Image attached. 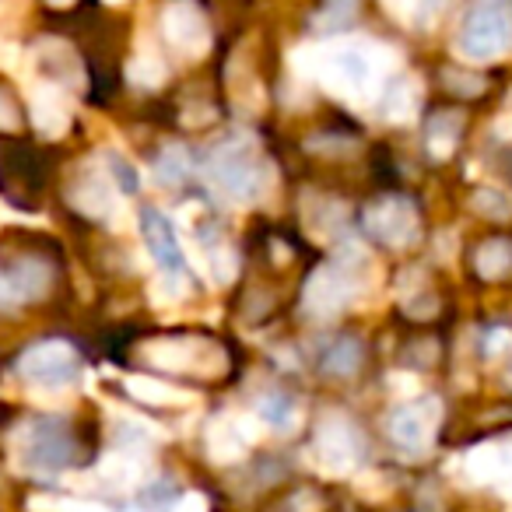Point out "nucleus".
Listing matches in <instances>:
<instances>
[{"label":"nucleus","instance_id":"obj_19","mask_svg":"<svg viewBox=\"0 0 512 512\" xmlns=\"http://www.w3.org/2000/svg\"><path fill=\"white\" fill-rule=\"evenodd\" d=\"M253 411H256V418L264 421L267 428H274V432H292L295 421H299V404H295V397L285 390H264L256 397Z\"/></svg>","mask_w":512,"mask_h":512},{"label":"nucleus","instance_id":"obj_24","mask_svg":"<svg viewBox=\"0 0 512 512\" xmlns=\"http://www.w3.org/2000/svg\"><path fill=\"white\" fill-rule=\"evenodd\" d=\"M358 365H362V341L358 337H337L327 348V355H323V372L337 379L355 376Z\"/></svg>","mask_w":512,"mask_h":512},{"label":"nucleus","instance_id":"obj_2","mask_svg":"<svg viewBox=\"0 0 512 512\" xmlns=\"http://www.w3.org/2000/svg\"><path fill=\"white\" fill-rule=\"evenodd\" d=\"M207 176L211 183L235 204H253L271 186V169L256 155L249 137H228L207 155Z\"/></svg>","mask_w":512,"mask_h":512},{"label":"nucleus","instance_id":"obj_23","mask_svg":"<svg viewBox=\"0 0 512 512\" xmlns=\"http://www.w3.org/2000/svg\"><path fill=\"white\" fill-rule=\"evenodd\" d=\"M418 109V85L411 78H397L383 92V116L390 123H407Z\"/></svg>","mask_w":512,"mask_h":512},{"label":"nucleus","instance_id":"obj_17","mask_svg":"<svg viewBox=\"0 0 512 512\" xmlns=\"http://www.w3.org/2000/svg\"><path fill=\"white\" fill-rule=\"evenodd\" d=\"M99 477L106 481V488H113V491H130V488L137 491L144 484L141 449H120V453L106 456L99 467Z\"/></svg>","mask_w":512,"mask_h":512},{"label":"nucleus","instance_id":"obj_3","mask_svg":"<svg viewBox=\"0 0 512 512\" xmlns=\"http://www.w3.org/2000/svg\"><path fill=\"white\" fill-rule=\"evenodd\" d=\"M15 460L22 463L29 474H60L74 463L78 456V442L67 432L64 421L53 418H29L15 428Z\"/></svg>","mask_w":512,"mask_h":512},{"label":"nucleus","instance_id":"obj_10","mask_svg":"<svg viewBox=\"0 0 512 512\" xmlns=\"http://www.w3.org/2000/svg\"><path fill=\"white\" fill-rule=\"evenodd\" d=\"M435 425H439V400L435 397L400 404L386 414V435L404 453H425L435 439Z\"/></svg>","mask_w":512,"mask_h":512},{"label":"nucleus","instance_id":"obj_18","mask_svg":"<svg viewBox=\"0 0 512 512\" xmlns=\"http://www.w3.org/2000/svg\"><path fill=\"white\" fill-rule=\"evenodd\" d=\"M460 134H463V116L456 109H439V113L428 120L425 127V148L432 158H449L460 144Z\"/></svg>","mask_w":512,"mask_h":512},{"label":"nucleus","instance_id":"obj_6","mask_svg":"<svg viewBox=\"0 0 512 512\" xmlns=\"http://www.w3.org/2000/svg\"><path fill=\"white\" fill-rule=\"evenodd\" d=\"M141 362L155 372H200V376H218L225 372L228 358L218 344L193 341V337H172V341H148L141 351Z\"/></svg>","mask_w":512,"mask_h":512},{"label":"nucleus","instance_id":"obj_37","mask_svg":"<svg viewBox=\"0 0 512 512\" xmlns=\"http://www.w3.org/2000/svg\"><path fill=\"white\" fill-rule=\"evenodd\" d=\"M172 512H207V498L204 495H183Z\"/></svg>","mask_w":512,"mask_h":512},{"label":"nucleus","instance_id":"obj_20","mask_svg":"<svg viewBox=\"0 0 512 512\" xmlns=\"http://www.w3.org/2000/svg\"><path fill=\"white\" fill-rule=\"evenodd\" d=\"M474 271L484 281H502L512 274V239L495 235V239H484L474 253Z\"/></svg>","mask_w":512,"mask_h":512},{"label":"nucleus","instance_id":"obj_32","mask_svg":"<svg viewBox=\"0 0 512 512\" xmlns=\"http://www.w3.org/2000/svg\"><path fill=\"white\" fill-rule=\"evenodd\" d=\"M442 8H446V0H411L407 22H411L414 29H428V25H432L435 18L442 15Z\"/></svg>","mask_w":512,"mask_h":512},{"label":"nucleus","instance_id":"obj_38","mask_svg":"<svg viewBox=\"0 0 512 512\" xmlns=\"http://www.w3.org/2000/svg\"><path fill=\"white\" fill-rule=\"evenodd\" d=\"M15 60H18V50L8 39H0V67H15Z\"/></svg>","mask_w":512,"mask_h":512},{"label":"nucleus","instance_id":"obj_39","mask_svg":"<svg viewBox=\"0 0 512 512\" xmlns=\"http://www.w3.org/2000/svg\"><path fill=\"white\" fill-rule=\"evenodd\" d=\"M50 4H71V0H50Z\"/></svg>","mask_w":512,"mask_h":512},{"label":"nucleus","instance_id":"obj_21","mask_svg":"<svg viewBox=\"0 0 512 512\" xmlns=\"http://www.w3.org/2000/svg\"><path fill=\"white\" fill-rule=\"evenodd\" d=\"M127 393L137 404H151V407H179V404H193V397L186 390L162 383L155 376H127Z\"/></svg>","mask_w":512,"mask_h":512},{"label":"nucleus","instance_id":"obj_31","mask_svg":"<svg viewBox=\"0 0 512 512\" xmlns=\"http://www.w3.org/2000/svg\"><path fill=\"white\" fill-rule=\"evenodd\" d=\"M183 274H169V271H162V278H155L151 281V302L155 306H176V302H183Z\"/></svg>","mask_w":512,"mask_h":512},{"label":"nucleus","instance_id":"obj_9","mask_svg":"<svg viewBox=\"0 0 512 512\" xmlns=\"http://www.w3.org/2000/svg\"><path fill=\"white\" fill-rule=\"evenodd\" d=\"M362 225L372 239L383 242V246H390V249L411 246L421 232L418 207H414L407 197H383V200H376V204H369L362 214Z\"/></svg>","mask_w":512,"mask_h":512},{"label":"nucleus","instance_id":"obj_11","mask_svg":"<svg viewBox=\"0 0 512 512\" xmlns=\"http://www.w3.org/2000/svg\"><path fill=\"white\" fill-rule=\"evenodd\" d=\"M162 32L169 46H176L186 57H200L211 46V32L193 0H169L162 11Z\"/></svg>","mask_w":512,"mask_h":512},{"label":"nucleus","instance_id":"obj_33","mask_svg":"<svg viewBox=\"0 0 512 512\" xmlns=\"http://www.w3.org/2000/svg\"><path fill=\"white\" fill-rule=\"evenodd\" d=\"M446 78V88L449 92H456V95H481L484 92V81L477 78V74H460V71H446L442 74Z\"/></svg>","mask_w":512,"mask_h":512},{"label":"nucleus","instance_id":"obj_12","mask_svg":"<svg viewBox=\"0 0 512 512\" xmlns=\"http://www.w3.org/2000/svg\"><path fill=\"white\" fill-rule=\"evenodd\" d=\"M141 228H144V242H148V249L155 253L158 267L169 274H183L186 271V256H183V246H179L176 239V228H172V221L165 218L162 211H155V207H144L141 211Z\"/></svg>","mask_w":512,"mask_h":512},{"label":"nucleus","instance_id":"obj_5","mask_svg":"<svg viewBox=\"0 0 512 512\" xmlns=\"http://www.w3.org/2000/svg\"><path fill=\"white\" fill-rule=\"evenodd\" d=\"M313 74L348 99H372L383 78V64L372 46H334L313 60Z\"/></svg>","mask_w":512,"mask_h":512},{"label":"nucleus","instance_id":"obj_35","mask_svg":"<svg viewBox=\"0 0 512 512\" xmlns=\"http://www.w3.org/2000/svg\"><path fill=\"white\" fill-rule=\"evenodd\" d=\"M18 123H22V113H18V106L8 99V95L0 92V130H18Z\"/></svg>","mask_w":512,"mask_h":512},{"label":"nucleus","instance_id":"obj_7","mask_svg":"<svg viewBox=\"0 0 512 512\" xmlns=\"http://www.w3.org/2000/svg\"><path fill=\"white\" fill-rule=\"evenodd\" d=\"M18 376L36 386V390H50V393L71 390L81 379L78 351L67 341H39L22 351V358H18Z\"/></svg>","mask_w":512,"mask_h":512},{"label":"nucleus","instance_id":"obj_28","mask_svg":"<svg viewBox=\"0 0 512 512\" xmlns=\"http://www.w3.org/2000/svg\"><path fill=\"white\" fill-rule=\"evenodd\" d=\"M470 207H474L481 218L491 221H509L512 218V197L495 186H481V190L470 193Z\"/></svg>","mask_w":512,"mask_h":512},{"label":"nucleus","instance_id":"obj_36","mask_svg":"<svg viewBox=\"0 0 512 512\" xmlns=\"http://www.w3.org/2000/svg\"><path fill=\"white\" fill-rule=\"evenodd\" d=\"M414 512H442V502H439V491L432 484L418 491V502H414Z\"/></svg>","mask_w":512,"mask_h":512},{"label":"nucleus","instance_id":"obj_8","mask_svg":"<svg viewBox=\"0 0 512 512\" xmlns=\"http://www.w3.org/2000/svg\"><path fill=\"white\" fill-rule=\"evenodd\" d=\"M362 456V442H358V428L344 414H323L320 425L313 432V446H309V460L316 470L330 477L351 474Z\"/></svg>","mask_w":512,"mask_h":512},{"label":"nucleus","instance_id":"obj_40","mask_svg":"<svg viewBox=\"0 0 512 512\" xmlns=\"http://www.w3.org/2000/svg\"><path fill=\"white\" fill-rule=\"evenodd\" d=\"M109 4H120V0H109Z\"/></svg>","mask_w":512,"mask_h":512},{"label":"nucleus","instance_id":"obj_27","mask_svg":"<svg viewBox=\"0 0 512 512\" xmlns=\"http://www.w3.org/2000/svg\"><path fill=\"white\" fill-rule=\"evenodd\" d=\"M207 267H211L214 281H221V285H232L235 274H239V253H235L232 242H225V239L207 242Z\"/></svg>","mask_w":512,"mask_h":512},{"label":"nucleus","instance_id":"obj_16","mask_svg":"<svg viewBox=\"0 0 512 512\" xmlns=\"http://www.w3.org/2000/svg\"><path fill=\"white\" fill-rule=\"evenodd\" d=\"M207 453H211L214 463H235L246 456V446L249 439L242 435L239 421H235V414H228V418H214L211 425H207Z\"/></svg>","mask_w":512,"mask_h":512},{"label":"nucleus","instance_id":"obj_1","mask_svg":"<svg viewBox=\"0 0 512 512\" xmlns=\"http://www.w3.org/2000/svg\"><path fill=\"white\" fill-rule=\"evenodd\" d=\"M365 264H369V260H365V249H358L355 242L344 235L341 256L309 274L306 288H302V309H306L313 320H330V316L344 313L348 302L358 295V278H362Z\"/></svg>","mask_w":512,"mask_h":512},{"label":"nucleus","instance_id":"obj_34","mask_svg":"<svg viewBox=\"0 0 512 512\" xmlns=\"http://www.w3.org/2000/svg\"><path fill=\"white\" fill-rule=\"evenodd\" d=\"M309 148H313V151H320V155H337V151L334 148H355V141H348V137H327V134H323V137H313V141H309Z\"/></svg>","mask_w":512,"mask_h":512},{"label":"nucleus","instance_id":"obj_30","mask_svg":"<svg viewBox=\"0 0 512 512\" xmlns=\"http://www.w3.org/2000/svg\"><path fill=\"white\" fill-rule=\"evenodd\" d=\"M165 78H169V71H165L162 60L151 57V53H144V57H137L134 64H130V81L141 88H158Z\"/></svg>","mask_w":512,"mask_h":512},{"label":"nucleus","instance_id":"obj_29","mask_svg":"<svg viewBox=\"0 0 512 512\" xmlns=\"http://www.w3.org/2000/svg\"><path fill=\"white\" fill-rule=\"evenodd\" d=\"M102 162H106L109 179H113L120 193H137V190H141V176H137V169L120 155V151H106V155H102Z\"/></svg>","mask_w":512,"mask_h":512},{"label":"nucleus","instance_id":"obj_25","mask_svg":"<svg viewBox=\"0 0 512 512\" xmlns=\"http://www.w3.org/2000/svg\"><path fill=\"white\" fill-rule=\"evenodd\" d=\"M179 498H183V491L172 477H155V481H144L137 488V505L144 512H172Z\"/></svg>","mask_w":512,"mask_h":512},{"label":"nucleus","instance_id":"obj_4","mask_svg":"<svg viewBox=\"0 0 512 512\" xmlns=\"http://www.w3.org/2000/svg\"><path fill=\"white\" fill-rule=\"evenodd\" d=\"M456 50L470 64H491L512 50V0H477L463 18Z\"/></svg>","mask_w":512,"mask_h":512},{"label":"nucleus","instance_id":"obj_14","mask_svg":"<svg viewBox=\"0 0 512 512\" xmlns=\"http://www.w3.org/2000/svg\"><path fill=\"white\" fill-rule=\"evenodd\" d=\"M29 116L43 137H64L67 123H71V109H67L64 95L53 85H39L29 99Z\"/></svg>","mask_w":512,"mask_h":512},{"label":"nucleus","instance_id":"obj_26","mask_svg":"<svg viewBox=\"0 0 512 512\" xmlns=\"http://www.w3.org/2000/svg\"><path fill=\"white\" fill-rule=\"evenodd\" d=\"M190 176V151L183 144H165L155 158V179L158 186H179Z\"/></svg>","mask_w":512,"mask_h":512},{"label":"nucleus","instance_id":"obj_22","mask_svg":"<svg viewBox=\"0 0 512 512\" xmlns=\"http://www.w3.org/2000/svg\"><path fill=\"white\" fill-rule=\"evenodd\" d=\"M358 18V0H323V8L313 15L309 29L313 36H337V32H348Z\"/></svg>","mask_w":512,"mask_h":512},{"label":"nucleus","instance_id":"obj_13","mask_svg":"<svg viewBox=\"0 0 512 512\" xmlns=\"http://www.w3.org/2000/svg\"><path fill=\"white\" fill-rule=\"evenodd\" d=\"M67 197H71V204L78 207L81 214H88V218H99V221H109L116 211H123V207H120V190H116V183L109 179V172H106V176H102V172H92V176L78 179Z\"/></svg>","mask_w":512,"mask_h":512},{"label":"nucleus","instance_id":"obj_15","mask_svg":"<svg viewBox=\"0 0 512 512\" xmlns=\"http://www.w3.org/2000/svg\"><path fill=\"white\" fill-rule=\"evenodd\" d=\"M4 281H8L15 302L22 306V302L43 299L46 288L53 285V271H50V264H46V260H36V256H29V260H18L11 271H4Z\"/></svg>","mask_w":512,"mask_h":512}]
</instances>
